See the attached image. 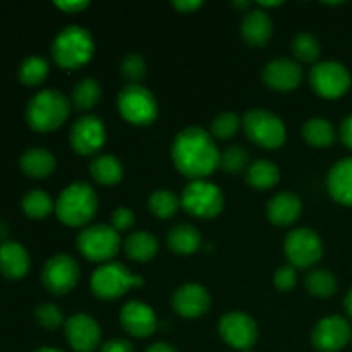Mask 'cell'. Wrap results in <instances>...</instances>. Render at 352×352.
Returning <instances> with one entry per match:
<instances>
[{
  "mask_svg": "<svg viewBox=\"0 0 352 352\" xmlns=\"http://www.w3.org/2000/svg\"><path fill=\"white\" fill-rule=\"evenodd\" d=\"M148 208L157 219L167 220L172 219L181 208V198L168 189H158L148 199Z\"/></svg>",
  "mask_w": 352,
  "mask_h": 352,
  "instance_id": "32",
  "label": "cell"
},
{
  "mask_svg": "<svg viewBox=\"0 0 352 352\" xmlns=\"http://www.w3.org/2000/svg\"><path fill=\"white\" fill-rule=\"evenodd\" d=\"M120 74L127 85H140L146 76V62L140 54H127L120 64Z\"/></svg>",
  "mask_w": 352,
  "mask_h": 352,
  "instance_id": "37",
  "label": "cell"
},
{
  "mask_svg": "<svg viewBox=\"0 0 352 352\" xmlns=\"http://www.w3.org/2000/svg\"><path fill=\"white\" fill-rule=\"evenodd\" d=\"M282 2H258V7L260 9H270V7H277L280 6Z\"/></svg>",
  "mask_w": 352,
  "mask_h": 352,
  "instance_id": "48",
  "label": "cell"
},
{
  "mask_svg": "<svg viewBox=\"0 0 352 352\" xmlns=\"http://www.w3.org/2000/svg\"><path fill=\"white\" fill-rule=\"evenodd\" d=\"M95 41L91 33L81 26H67L55 36L52 57L62 69H79L91 60Z\"/></svg>",
  "mask_w": 352,
  "mask_h": 352,
  "instance_id": "4",
  "label": "cell"
},
{
  "mask_svg": "<svg viewBox=\"0 0 352 352\" xmlns=\"http://www.w3.org/2000/svg\"><path fill=\"white\" fill-rule=\"evenodd\" d=\"M36 320L38 323H40L41 327H45V329H58V327L64 323V315H62L60 308L55 305H52V302H45V305H40L36 308Z\"/></svg>",
  "mask_w": 352,
  "mask_h": 352,
  "instance_id": "39",
  "label": "cell"
},
{
  "mask_svg": "<svg viewBox=\"0 0 352 352\" xmlns=\"http://www.w3.org/2000/svg\"><path fill=\"white\" fill-rule=\"evenodd\" d=\"M305 287L306 291L311 296H315V298H332L337 292V278L332 272L318 268V270H311L306 275Z\"/></svg>",
  "mask_w": 352,
  "mask_h": 352,
  "instance_id": "30",
  "label": "cell"
},
{
  "mask_svg": "<svg viewBox=\"0 0 352 352\" xmlns=\"http://www.w3.org/2000/svg\"><path fill=\"white\" fill-rule=\"evenodd\" d=\"M120 325L129 336L146 339L157 330V315L143 301H129L120 309Z\"/></svg>",
  "mask_w": 352,
  "mask_h": 352,
  "instance_id": "17",
  "label": "cell"
},
{
  "mask_svg": "<svg viewBox=\"0 0 352 352\" xmlns=\"http://www.w3.org/2000/svg\"><path fill=\"white\" fill-rule=\"evenodd\" d=\"M284 253L294 268H309L323 256V243L308 227L294 229L284 239Z\"/></svg>",
  "mask_w": 352,
  "mask_h": 352,
  "instance_id": "11",
  "label": "cell"
},
{
  "mask_svg": "<svg viewBox=\"0 0 352 352\" xmlns=\"http://www.w3.org/2000/svg\"><path fill=\"white\" fill-rule=\"evenodd\" d=\"M72 105L76 110H89L102 100V88L98 81L91 78H85L72 89Z\"/></svg>",
  "mask_w": 352,
  "mask_h": 352,
  "instance_id": "31",
  "label": "cell"
},
{
  "mask_svg": "<svg viewBox=\"0 0 352 352\" xmlns=\"http://www.w3.org/2000/svg\"><path fill=\"white\" fill-rule=\"evenodd\" d=\"M124 251L127 256L140 263H146L151 261L158 253V241L157 237L146 230H138L127 236L124 241Z\"/></svg>",
  "mask_w": 352,
  "mask_h": 352,
  "instance_id": "26",
  "label": "cell"
},
{
  "mask_svg": "<svg viewBox=\"0 0 352 352\" xmlns=\"http://www.w3.org/2000/svg\"><path fill=\"white\" fill-rule=\"evenodd\" d=\"M292 54L298 60L313 64V62L318 60L320 54H322L320 41L309 33H298L292 40Z\"/></svg>",
  "mask_w": 352,
  "mask_h": 352,
  "instance_id": "35",
  "label": "cell"
},
{
  "mask_svg": "<svg viewBox=\"0 0 352 352\" xmlns=\"http://www.w3.org/2000/svg\"><path fill=\"white\" fill-rule=\"evenodd\" d=\"M243 127L250 141L265 150H277L285 143L284 122L267 109L250 110L243 117Z\"/></svg>",
  "mask_w": 352,
  "mask_h": 352,
  "instance_id": "7",
  "label": "cell"
},
{
  "mask_svg": "<svg viewBox=\"0 0 352 352\" xmlns=\"http://www.w3.org/2000/svg\"><path fill=\"white\" fill-rule=\"evenodd\" d=\"M344 306H346V313L347 316L352 320V287L347 291L346 299H344Z\"/></svg>",
  "mask_w": 352,
  "mask_h": 352,
  "instance_id": "47",
  "label": "cell"
},
{
  "mask_svg": "<svg viewBox=\"0 0 352 352\" xmlns=\"http://www.w3.org/2000/svg\"><path fill=\"white\" fill-rule=\"evenodd\" d=\"M352 339V329L346 318L339 315L325 316L311 332V342L320 352H339Z\"/></svg>",
  "mask_w": 352,
  "mask_h": 352,
  "instance_id": "14",
  "label": "cell"
},
{
  "mask_svg": "<svg viewBox=\"0 0 352 352\" xmlns=\"http://www.w3.org/2000/svg\"><path fill=\"white\" fill-rule=\"evenodd\" d=\"M181 206L192 217L213 219L223 210L222 189L208 181H191L181 195Z\"/></svg>",
  "mask_w": 352,
  "mask_h": 352,
  "instance_id": "9",
  "label": "cell"
},
{
  "mask_svg": "<svg viewBox=\"0 0 352 352\" xmlns=\"http://www.w3.org/2000/svg\"><path fill=\"white\" fill-rule=\"evenodd\" d=\"M330 196L344 206H352V157L342 158L327 175Z\"/></svg>",
  "mask_w": 352,
  "mask_h": 352,
  "instance_id": "22",
  "label": "cell"
},
{
  "mask_svg": "<svg viewBox=\"0 0 352 352\" xmlns=\"http://www.w3.org/2000/svg\"><path fill=\"white\" fill-rule=\"evenodd\" d=\"M248 184L254 189H272L280 181V170L270 160H256L246 170Z\"/></svg>",
  "mask_w": 352,
  "mask_h": 352,
  "instance_id": "29",
  "label": "cell"
},
{
  "mask_svg": "<svg viewBox=\"0 0 352 352\" xmlns=\"http://www.w3.org/2000/svg\"><path fill=\"white\" fill-rule=\"evenodd\" d=\"M272 33H274V23L263 9L250 10L241 23L243 40L251 47H265L270 41Z\"/></svg>",
  "mask_w": 352,
  "mask_h": 352,
  "instance_id": "21",
  "label": "cell"
},
{
  "mask_svg": "<svg viewBox=\"0 0 352 352\" xmlns=\"http://www.w3.org/2000/svg\"><path fill=\"white\" fill-rule=\"evenodd\" d=\"M71 102L58 89H43L30 100L26 107V120L31 129L50 133L67 120Z\"/></svg>",
  "mask_w": 352,
  "mask_h": 352,
  "instance_id": "3",
  "label": "cell"
},
{
  "mask_svg": "<svg viewBox=\"0 0 352 352\" xmlns=\"http://www.w3.org/2000/svg\"><path fill=\"white\" fill-rule=\"evenodd\" d=\"M219 333L223 342L237 351H251L258 340V325L243 311L227 313L219 322Z\"/></svg>",
  "mask_w": 352,
  "mask_h": 352,
  "instance_id": "13",
  "label": "cell"
},
{
  "mask_svg": "<svg viewBox=\"0 0 352 352\" xmlns=\"http://www.w3.org/2000/svg\"><path fill=\"white\" fill-rule=\"evenodd\" d=\"M100 352H134V347L126 339H112L103 344Z\"/></svg>",
  "mask_w": 352,
  "mask_h": 352,
  "instance_id": "42",
  "label": "cell"
},
{
  "mask_svg": "<svg viewBox=\"0 0 352 352\" xmlns=\"http://www.w3.org/2000/svg\"><path fill=\"white\" fill-rule=\"evenodd\" d=\"M274 284L278 291L289 292L298 285V268L292 265H284L274 275Z\"/></svg>",
  "mask_w": 352,
  "mask_h": 352,
  "instance_id": "40",
  "label": "cell"
},
{
  "mask_svg": "<svg viewBox=\"0 0 352 352\" xmlns=\"http://www.w3.org/2000/svg\"><path fill=\"white\" fill-rule=\"evenodd\" d=\"M143 284V277L134 275L129 268L120 263H113V261L103 263L102 267L96 268L89 280L91 292L103 301H113V299L122 298L131 289L141 287Z\"/></svg>",
  "mask_w": 352,
  "mask_h": 352,
  "instance_id": "5",
  "label": "cell"
},
{
  "mask_svg": "<svg viewBox=\"0 0 352 352\" xmlns=\"http://www.w3.org/2000/svg\"><path fill=\"white\" fill-rule=\"evenodd\" d=\"M339 138L340 141L346 144V148H349L352 151V113H349V116L342 120V124H340Z\"/></svg>",
  "mask_w": 352,
  "mask_h": 352,
  "instance_id": "43",
  "label": "cell"
},
{
  "mask_svg": "<svg viewBox=\"0 0 352 352\" xmlns=\"http://www.w3.org/2000/svg\"><path fill=\"white\" fill-rule=\"evenodd\" d=\"M302 79L301 65L291 58H275L263 69V82L275 91H292Z\"/></svg>",
  "mask_w": 352,
  "mask_h": 352,
  "instance_id": "19",
  "label": "cell"
},
{
  "mask_svg": "<svg viewBox=\"0 0 352 352\" xmlns=\"http://www.w3.org/2000/svg\"><path fill=\"white\" fill-rule=\"evenodd\" d=\"M79 270L78 261L69 254H55L45 263L41 280L43 285L52 292V294H67L78 285Z\"/></svg>",
  "mask_w": 352,
  "mask_h": 352,
  "instance_id": "12",
  "label": "cell"
},
{
  "mask_svg": "<svg viewBox=\"0 0 352 352\" xmlns=\"http://www.w3.org/2000/svg\"><path fill=\"white\" fill-rule=\"evenodd\" d=\"M55 6H57L60 10H64L65 14H79L82 12L89 3L86 2V0H81V2L78 0V2H57Z\"/></svg>",
  "mask_w": 352,
  "mask_h": 352,
  "instance_id": "45",
  "label": "cell"
},
{
  "mask_svg": "<svg viewBox=\"0 0 352 352\" xmlns=\"http://www.w3.org/2000/svg\"><path fill=\"white\" fill-rule=\"evenodd\" d=\"M243 352H251V351H243Z\"/></svg>",
  "mask_w": 352,
  "mask_h": 352,
  "instance_id": "51",
  "label": "cell"
},
{
  "mask_svg": "<svg viewBox=\"0 0 352 352\" xmlns=\"http://www.w3.org/2000/svg\"><path fill=\"white\" fill-rule=\"evenodd\" d=\"M98 212V196L86 182H74L58 195L55 215L64 226H88Z\"/></svg>",
  "mask_w": 352,
  "mask_h": 352,
  "instance_id": "2",
  "label": "cell"
},
{
  "mask_svg": "<svg viewBox=\"0 0 352 352\" xmlns=\"http://www.w3.org/2000/svg\"><path fill=\"white\" fill-rule=\"evenodd\" d=\"M309 85L313 91L325 100H337L351 88V74L347 67L336 60H323L309 71Z\"/></svg>",
  "mask_w": 352,
  "mask_h": 352,
  "instance_id": "10",
  "label": "cell"
},
{
  "mask_svg": "<svg viewBox=\"0 0 352 352\" xmlns=\"http://www.w3.org/2000/svg\"><path fill=\"white\" fill-rule=\"evenodd\" d=\"M302 138L313 148H329L336 143L337 133L330 120L313 117L302 127Z\"/></svg>",
  "mask_w": 352,
  "mask_h": 352,
  "instance_id": "28",
  "label": "cell"
},
{
  "mask_svg": "<svg viewBox=\"0 0 352 352\" xmlns=\"http://www.w3.org/2000/svg\"><path fill=\"white\" fill-rule=\"evenodd\" d=\"M248 162H250V155L239 144H234V146L226 148V150L220 153V168H223L226 172H241L243 168H246Z\"/></svg>",
  "mask_w": 352,
  "mask_h": 352,
  "instance_id": "38",
  "label": "cell"
},
{
  "mask_svg": "<svg viewBox=\"0 0 352 352\" xmlns=\"http://www.w3.org/2000/svg\"><path fill=\"white\" fill-rule=\"evenodd\" d=\"M117 110L133 126H150L158 117L153 93L141 85H126L117 95Z\"/></svg>",
  "mask_w": 352,
  "mask_h": 352,
  "instance_id": "6",
  "label": "cell"
},
{
  "mask_svg": "<svg viewBox=\"0 0 352 352\" xmlns=\"http://www.w3.org/2000/svg\"><path fill=\"white\" fill-rule=\"evenodd\" d=\"M107 131L102 119L96 116H82L71 129V146L79 155H95L105 144Z\"/></svg>",
  "mask_w": 352,
  "mask_h": 352,
  "instance_id": "15",
  "label": "cell"
},
{
  "mask_svg": "<svg viewBox=\"0 0 352 352\" xmlns=\"http://www.w3.org/2000/svg\"><path fill=\"white\" fill-rule=\"evenodd\" d=\"M212 305L208 291L199 284H184L172 296V308L182 318H199Z\"/></svg>",
  "mask_w": 352,
  "mask_h": 352,
  "instance_id": "18",
  "label": "cell"
},
{
  "mask_svg": "<svg viewBox=\"0 0 352 352\" xmlns=\"http://www.w3.org/2000/svg\"><path fill=\"white\" fill-rule=\"evenodd\" d=\"M351 342H352V339H351Z\"/></svg>",
  "mask_w": 352,
  "mask_h": 352,
  "instance_id": "52",
  "label": "cell"
},
{
  "mask_svg": "<svg viewBox=\"0 0 352 352\" xmlns=\"http://www.w3.org/2000/svg\"><path fill=\"white\" fill-rule=\"evenodd\" d=\"M48 76V62L45 58L31 55L24 58L19 67V79L26 86H36L47 79Z\"/></svg>",
  "mask_w": 352,
  "mask_h": 352,
  "instance_id": "34",
  "label": "cell"
},
{
  "mask_svg": "<svg viewBox=\"0 0 352 352\" xmlns=\"http://www.w3.org/2000/svg\"><path fill=\"white\" fill-rule=\"evenodd\" d=\"M52 210H55L54 201L41 189H33L23 198V212L30 219H45L47 215H50Z\"/></svg>",
  "mask_w": 352,
  "mask_h": 352,
  "instance_id": "33",
  "label": "cell"
},
{
  "mask_svg": "<svg viewBox=\"0 0 352 352\" xmlns=\"http://www.w3.org/2000/svg\"><path fill=\"white\" fill-rule=\"evenodd\" d=\"M146 352H177V351H175L172 346H168V344L157 342V344H153V346L148 347Z\"/></svg>",
  "mask_w": 352,
  "mask_h": 352,
  "instance_id": "46",
  "label": "cell"
},
{
  "mask_svg": "<svg viewBox=\"0 0 352 352\" xmlns=\"http://www.w3.org/2000/svg\"><path fill=\"white\" fill-rule=\"evenodd\" d=\"M234 7H237V9H248L250 2H234Z\"/></svg>",
  "mask_w": 352,
  "mask_h": 352,
  "instance_id": "49",
  "label": "cell"
},
{
  "mask_svg": "<svg viewBox=\"0 0 352 352\" xmlns=\"http://www.w3.org/2000/svg\"><path fill=\"white\" fill-rule=\"evenodd\" d=\"M21 170L33 179L48 177L57 167V160L54 155L45 148H31L24 151V155L19 160Z\"/></svg>",
  "mask_w": 352,
  "mask_h": 352,
  "instance_id": "24",
  "label": "cell"
},
{
  "mask_svg": "<svg viewBox=\"0 0 352 352\" xmlns=\"http://www.w3.org/2000/svg\"><path fill=\"white\" fill-rule=\"evenodd\" d=\"M201 234L191 223H179V226L172 227L167 236V244L170 251L184 254V256L195 254L201 248Z\"/></svg>",
  "mask_w": 352,
  "mask_h": 352,
  "instance_id": "25",
  "label": "cell"
},
{
  "mask_svg": "<svg viewBox=\"0 0 352 352\" xmlns=\"http://www.w3.org/2000/svg\"><path fill=\"white\" fill-rule=\"evenodd\" d=\"M65 339L76 352H93L102 342V330L89 315L76 313L65 322Z\"/></svg>",
  "mask_w": 352,
  "mask_h": 352,
  "instance_id": "16",
  "label": "cell"
},
{
  "mask_svg": "<svg viewBox=\"0 0 352 352\" xmlns=\"http://www.w3.org/2000/svg\"><path fill=\"white\" fill-rule=\"evenodd\" d=\"M89 174L102 186H116L122 181L124 167L112 155H100L89 165Z\"/></svg>",
  "mask_w": 352,
  "mask_h": 352,
  "instance_id": "27",
  "label": "cell"
},
{
  "mask_svg": "<svg viewBox=\"0 0 352 352\" xmlns=\"http://www.w3.org/2000/svg\"><path fill=\"white\" fill-rule=\"evenodd\" d=\"M30 270V254L19 243L0 244V274L7 278H23Z\"/></svg>",
  "mask_w": 352,
  "mask_h": 352,
  "instance_id": "23",
  "label": "cell"
},
{
  "mask_svg": "<svg viewBox=\"0 0 352 352\" xmlns=\"http://www.w3.org/2000/svg\"><path fill=\"white\" fill-rule=\"evenodd\" d=\"M201 6L203 2H199V0H179V2H172V7L175 10H179L181 14H192Z\"/></svg>",
  "mask_w": 352,
  "mask_h": 352,
  "instance_id": "44",
  "label": "cell"
},
{
  "mask_svg": "<svg viewBox=\"0 0 352 352\" xmlns=\"http://www.w3.org/2000/svg\"><path fill=\"white\" fill-rule=\"evenodd\" d=\"M302 213V201L294 192H278L268 201L267 215L274 226H292Z\"/></svg>",
  "mask_w": 352,
  "mask_h": 352,
  "instance_id": "20",
  "label": "cell"
},
{
  "mask_svg": "<svg viewBox=\"0 0 352 352\" xmlns=\"http://www.w3.org/2000/svg\"><path fill=\"white\" fill-rule=\"evenodd\" d=\"M134 223V213L133 210L129 208H117L116 212L112 213V229H116L117 232H124V230L131 229Z\"/></svg>",
  "mask_w": 352,
  "mask_h": 352,
  "instance_id": "41",
  "label": "cell"
},
{
  "mask_svg": "<svg viewBox=\"0 0 352 352\" xmlns=\"http://www.w3.org/2000/svg\"><path fill=\"white\" fill-rule=\"evenodd\" d=\"M36 352H64V351L54 349V347H41V349H38Z\"/></svg>",
  "mask_w": 352,
  "mask_h": 352,
  "instance_id": "50",
  "label": "cell"
},
{
  "mask_svg": "<svg viewBox=\"0 0 352 352\" xmlns=\"http://www.w3.org/2000/svg\"><path fill=\"white\" fill-rule=\"evenodd\" d=\"M243 126V120L232 112H223L220 116H217L212 122V136L213 140H230L232 136H236L239 127Z\"/></svg>",
  "mask_w": 352,
  "mask_h": 352,
  "instance_id": "36",
  "label": "cell"
},
{
  "mask_svg": "<svg viewBox=\"0 0 352 352\" xmlns=\"http://www.w3.org/2000/svg\"><path fill=\"white\" fill-rule=\"evenodd\" d=\"M79 253L89 261L109 263L120 250V236L112 226H89L76 239Z\"/></svg>",
  "mask_w": 352,
  "mask_h": 352,
  "instance_id": "8",
  "label": "cell"
},
{
  "mask_svg": "<svg viewBox=\"0 0 352 352\" xmlns=\"http://www.w3.org/2000/svg\"><path fill=\"white\" fill-rule=\"evenodd\" d=\"M170 155L175 168L191 181H203L220 165L215 140L208 131L198 126L186 127L174 138Z\"/></svg>",
  "mask_w": 352,
  "mask_h": 352,
  "instance_id": "1",
  "label": "cell"
}]
</instances>
